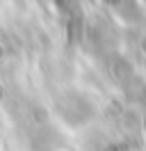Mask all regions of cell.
I'll return each instance as SVG.
<instances>
[{
	"instance_id": "1",
	"label": "cell",
	"mask_w": 146,
	"mask_h": 151,
	"mask_svg": "<svg viewBox=\"0 0 146 151\" xmlns=\"http://www.w3.org/2000/svg\"><path fill=\"white\" fill-rule=\"evenodd\" d=\"M144 133H146V122H144Z\"/></svg>"
}]
</instances>
